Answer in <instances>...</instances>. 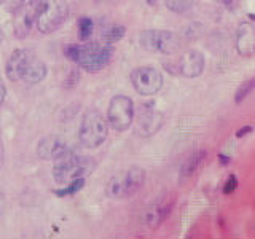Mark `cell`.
<instances>
[{
	"mask_svg": "<svg viewBox=\"0 0 255 239\" xmlns=\"http://www.w3.org/2000/svg\"><path fill=\"white\" fill-rule=\"evenodd\" d=\"M134 120V102L131 98L118 94L112 98L107 109V123L115 131L123 132L129 129Z\"/></svg>",
	"mask_w": 255,
	"mask_h": 239,
	"instance_id": "obj_7",
	"label": "cell"
},
{
	"mask_svg": "<svg viewBox=\"0 0 255 239\" xmlns=\"http://www.w3.org/2000/svg\"><path fill=\"white\" fill-rule=\"evenodd\" d=\"M204 66H206L204 56L196 50H190L180 56L177 69L179 74L185 78H196L204 72Z\"/></svg>",
	"mask_w": 255,
	"mask_h": 239,
	"instance_id": "obj_11",
	"label": "cell"
},
{
	"mask_svg": "<svg viewBox=\"0 0 255 239\" xmlns=\"http://www.w3.org/2000/svg\"><path fill=\"white\" fill-rule=\"evenodd\" d=\"M46 74H48L46 64L42 59L34 58V56H29L26 66H24L21 80H22V82L29 83V85H35V83L43 82Z\"/></svg>",
	"mask_w": 255,
	"mask_h": 239,
	"instance_id": "obj_15",
	"label": "cell"
},
{
	"mask_svg": "<svg viewBox=\"0 0 255 239\" xmlns=\"http://www.w3.org/2000/svg\"><path fill=\"white\" fill-rule=\"evenodd\" d=\"M193 3H195V0H164V5L169 8L171 11L179 13V14L190 11L191 8H193Z\"/></svg>",
	"mask_w": 255,
	"mask_h": 239,
	"instance_id": "obj_20",
	"label": "cell"
},
{
	"mask_svg": "<svg viewBox=\"0 0 255 239\" xmlns=\"http://www.w3.org/2000/svg\"><path fill=\"white\" fill-rule=\"evenodd\" d=\"M236 187H238V180H236V177L233 174L230 175V177L227 179V183H225V187H223V193L225 195H230V193H233V191L236 190Z\"/></svg>",
	"mask_w": 255,
	"mask_h": 239,
	"instance_id": "obj_24",
	"label": "cell"
},
{
	"mask_svg": "<svg viewBox=\"0 0 255 239\" xmlns=\"http://www.w3.org/2000/svg\"><path fill=\"white\" fill-rule=\"evenodd\" d=\"M5 209H6V199H5V195L0 191V219L3 217Z\"/></svg>",
	"mask_w": 255,
	"mask_h": 239,
	"instance_id": "obj_26",
	"label": "cell"
},
{
	"mask_svg": "<svg viewBox=\"0 0 255 239\" xmlns=\"http://www.w3.org/2000/svg\"><path fill=\"white\" fill-rule=\"evenodd\" d=\"M66 148H69L67 143L61 137H58V135H46V137H43L38 142L37 155L42 159H46V161H50V159L53 161V159L59 153H62Z\"/></svg>",
	"mask_w": 255,
	"mask_h": 239,
	"instance_id": "obj_14",
	"label": "cell"
},
{
	"mask_svg": "<svg viewBox=\"0 0 255 239\" xmlns=\"http://www.w3.org/2000/svg\"><path fill=\"white\" fill-rule=\"evenodd\" d=\"M64 53L82 69L88 72H99L109 66V62L112 61V54H114V48L109 43L69 45L66 46Z\"/></svg>",
	"mask_w": 255,
	"mask_h": 239,
	"instance_id": "obj_1",
	"label": "cell"
},
{
	"mask_svg": "<svg viewBox=\"0 0 255 239\" xmlns=\"http://www.w3.org/2000/svg\"><path fill=\"white\" fill-rule=\"evenodd\" d=\"M109 135V123L99 110H88L82 118L78 140L85 148H98Z\"/></svg>",
	"mask_w": 255,
	"mask_h": 239,
	"instance_id": "obj_4",
	"label": "cell"
},
{
	"mask_svg": "<svg viewBox=\"0 0 255 239\" xmlns=\"http://www.w3.org/2000/svg\"><path fill=\"white\" fill-rule=\"evenodd\" d=\"M206 156H207V151H206V150H203V148L195 150L193 153H191V155L185 159V161H183V164H182V171H180L182 177H188V175L195 174L198 167L204 163Z\"/></svg>",
	"mask_w": 255,
	"mask_h": 239,
	"instance_id": "obj_17",
	"label": "cell"
},
{
	"mask_svg": "<svg viewBox=\"0 0 255 239\" xmlns=\"http://www.w3.org/2000/svg\"><path fill=\"white\" fill-rule=\"evenodd\" d=\"M251 131H252V127H251V126H246V127H243V129H239V131L236 132V135H238V137H243V135L249 134Z\"/></svg>",
	"mask_w": 255,
	"mask_h": 239,
	"instance_id": "obj_27",
	"label": "cell"
},
{
	"mask_svg": "<svg viewBox=\"0 0 255 239\" xmlns=\"http://www.w3.org/2000/svg\"><path fill=\"white\" fill-rule=\"evenodd\" d=\"M69 16L67 0H46L38 13L37 24L42 34H53L58 30Z\"/></svg>",
	"mask_w": 255,
	"mask_h": 239,
	"instance_id": "obj_6",
	"label": "cell"
},
{
	"mask_svg": "<svg viewBox=\"0 0 255 239\" xmlns=\"http://www.w3.org/2000/svg\"><path fill=\"white\" fill-rule=\"evenodd\" d=\"M42 0H29V2H24L21 5L19 10L14 11L16 18L13 27L16 38H26L30 34L32 27L37 24V18L40 10H42Z\"/></svg>",
	"mask_w": 255,
	"mask_h": 239,
	"instance_id": "obj_9",
	"label": "cell"
},
{
	"mask_svg": "<svg viewBox=\"0 0 255 239\" xmlns=\"http://www.w3.org/2000/svg\"><path fill=\"white\" fill-rule=\"evenodd\" d=\"M175 201H177L175 191H164V193L159 195L155 201L148 206V209L145 212V222L148 228L155 230L161 225L172 212Z\"/></svg>",
	"mask_w": 255,
	"mask_h": 239,
	"instance_id": "obj_10",
	"label": "cell"
},
{
	"mask_svg": "<svg viewBox=\"0 0 255 239\" xmlns=\"http://www.w3.org/2000/svg\"><path fill=\"white\" fill-rule=\"evenodd\" d=\"M143 183H145V171L139 166H131L109 180L106 193L112 199H128L137 195Z\"/></svg>",
	"mask_w": 255,
	"mask_h": 239,
	"instance_id": "obj_3",
	"label": "cell"
},
{
	"mask_svg": "<svg viewBox=\"0 0 255 239\" xmlns=\"http://www.w3.org/2000/svg\"><path fill=\"white\" fill-rule=\"evenodd\" d=\"M161 126H163V115L156 110H145L139 117V123L135 131L142 137H151V135H155L159 131Z\"/></svg>",
	"mask_w": 255,
	"mask_h": 239,
	"instance_id": "obj_13",
	"label": "cell"
},
{
	"mask_svg": "<svg viewBox=\"0 0 255 239\" xmlns=\"http://www.w3.org/2000/svg\"><path fill=\"white\" fill-rule=\"evenodd\" d=\"M155 2H156V0H147V3H148V5H153Z\"/></svg>",
	"mask_w": 255,
	"mask_h": 239,
	"instance_id": "obj_31",
	"label": "cell"
},
{
	"mask_svg": "<svg viewBox=\"0 0 255 239\" xmlns=\"http://www.w3.org/2000/svg\"><path fill=\"white\" fill-rule=\"evenodd\" d=\"M220 161H222L223 164H227V163H230V158L225 156V155H220Z\"/></svg>",
	"mask_w": 255,
	"mask_h": 239,
	"instance_id": "obj_30",
	"label": "cell"
},
{
	"mask_svg": "<svg viewBox=\"0 0 255 239\" xmlns=\"http://www.w3.org/2000/svg\"><path fill=\"white\" fill-rule=\"evenodd\" d=\"M5 98H6V86H5L2 75H0V106L5 102Z\"/></svg>",
	"mask_w": 255,
	"mask_h": 239,
	"instance_id": "obj_25",
	"label": "cell"
},
{
	"mask_svg": "<svg viewBox=\"0 0 255 239\" xmlns=\"http://www.w3.org/2000/svg\"><path fill=\"white\" fill-rule=\"evenodd\" d=\"M0 43H2V32H0Z\"/></svg>",
	"mask_w": 255,
	"mask_h": 239,
	"instance_id": "obj_32",
	"label": "cell"
},
{
	"mask_svg": "<svg viewBox=\"0 0 255 239\" xmlns=\"http://www.w3.org/2000/svg\"><path fill=\"white\" fill-rule=\"evenodd\" d=\"M139 43L143 50L159 54H174L179 51L180 40L171 30L147 29L139 35Z\"/></svg>",
	"mask_w": 255,
	"mask_h": 239,
	"instance_id": "obj_5",
	"label": "cell"
},
{
	"mask_svg": "<svg viewBox=\"0 0 255 239\" xmlns=\"http://www.w3.org/2000/svg\"><path fill=\"white\" fill-rule=\"evenodd\" d=\"M3 164V143H2V135H0V166Z\"/></svg>",
	"mask_w": 255,
	"mask_h": 239,
	"instance_id": "obj_28",
	"label": "cell"
},
{
	"mask_svg": "<svg viewBox=\"0 0 255 239\" xmlns=\"http://www.w3.org/2000/svg\"><path fill=\"white\" fill-rule=\"evenodd\" d=\"M29 56L30 54L27 50H14L10 54V58H8L6 66H5V74L10 82H19L21 80L22 70L29 59Z\"/></svg>",
	"mask_w": 255,
	"mask_h": 239,
	"instance_id": "obj_16",
	"label": "cell"
},
{
	"mask_svg": "<svg viewBox=\"0 0 255 239\" xmlns=\"http://www.w3.org/2000/svg\"><path fill=\"white\" fill-rule=\"evenodd\" d=\"M93 167L94 163L90 158L66 148L53 159V179L59 185H66L78 177H85L88 172H93Z\"/></svg>",
	"mask_w": 255,
	"mask_h": 239,
	"instance_id": "obj_2",
	"label": "cell"
},
{
	"mask_svg": "<svg viewBox=\"0 0 255 239\" xmlns=\"http://www.w3.org/2000/svg\"><path fill=\"white\" fill-rule=\"evenodd\" d=\"M125 32H126L125 26H110L107 29H104L102 35H101L102 37V42L104 43H109V45L115 43V42H118V40L123 38Z\"/></svg>",
	"mask_w": 255,
	"mask_h": 239,
	"instance_id": "obj_19",
	"label": "cell"
},
{
	"mask_svg": "<svg viewBox=\"0 0 255 239\" xmlns=\"http://www.w3.org/2000/svg\"><path fill=\"white\" fill-rule=\"evenodd\" d=\"M254 85H255V80L254 78H249L247 82H244L241 86L238 88V91H236V94H235V102L236 104H241L247 96H249L251 93H252V90H254Z\"/></svg>",
	"mask_w": 255,
	"mask_h": 239,
	"instance_id": "obj_22",
	"label": "cell"
},
{
	"mask_svg": "<svg viewBox=\"0 0 255 239\" xmlns=\"http://www.w3.org/2000/svg\"><path fill=\"white\" fill-rule=\"evenodd\" d=\"M85 187V177H78L75 180H72L69 183H66L62 188L59 190H54V195L59 196V198H66V196H74L77 195L80 190Z\"/></svg>",
	"mask_w": 255,
	"mask_h": 239,
	"instance_id": "obj_18",
	"label": "cell"
},
{
	"mask_svg": "<svg viewBox=\"0 0 255 239\" xmlns=\"http://www.w3.org/2000/svg\"><path fill=\"white\" fill-rule=\"evenodd\" d=\"M24 2L26 0H3V8L8 13H14L16 10H19Z\"/></svg>",
	"mask_w": 255,
	"mask_h": 239,
	"instance_id": "obj_23",
	"label": "cell"
},
{
	"mask_svg": "<svg viewBox=\"0 0 255 239\" xmlns=\"http://www.w3.org/2000/svg\"><path fill=\"white\" fill-rule=\"evenodd\" d=\"M163 75L153 66H140L131 72V83L140 96H153L163 86Z\"/></svg>",
	"mask_w": 255,
	"mask_h": 239,
	"instance_id": "obj_8",
	"label": "cell"
},
{
	"mask_svg": "<svg viewBox=\"0 0 255 239\" xmlns=\"http://www.w3.org/2000/svg\"><path fill=\"white\" fill-rule=\"evenodd\" d=\"M220 3H223L225 6H233V0H219Z\"/></svg>",
	"mask_w": 255,
	"mask_h": 239,
	"instance_id": "obj_29",
	"label": "cell"
},
{
	"mask_svg": "<svg viewBox=\"0 0 255 239\" xmlns=\"http://www.w3.org/2000/svg\"><path fill=\"white\" fill-rule=\"evenodd\" d=\"M236 50L241 56L251 58L255 51V30L251 22L239 24L236 30Z\"/></svg>",
	"mask_w": 255,
	"mask_h": 239,
	"instance_id": "obj_12",
	"label": "cell"
},
{
	"mask_svg": "<svg viewBox=\"0 0 255 239\" xmlns=\"http://www.w3.org/2000/svg\"><path fill=\"white\" fill-rule=\"evenodd\" d=\"M93 30H94V22H93L91 18H88V16L80 18V21H78V37H80L82 42L90 40Z\"/></svg>",
	"mask_w": 255,
	"mask_h": 239,
	"instance_id": "obj_21",
	"label": "cell"
}]
</instances>
